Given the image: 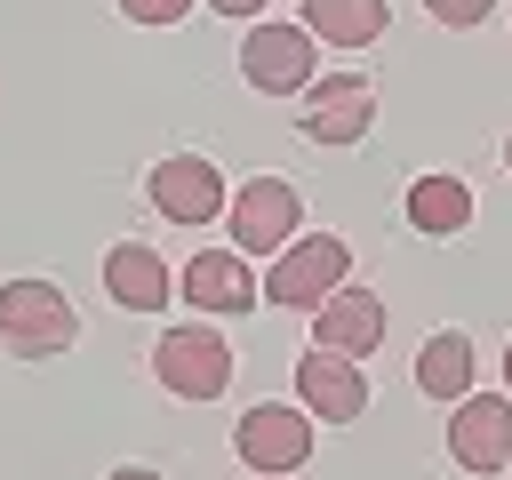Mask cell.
<instances>
[{
  "instance_id": "1",
  "label": "cell",
  "mask_w": 512,
  "mask_h": 480,
  "mask_svg": "<svg viewBox=\"0 0 512 480\" xmlns=\"http://www.w3.org/2000/svg\"><path fill=\"white\" fill-rule=\"evenodd\" d=\"M0 344L16 360H56L80 344V312L56 280H0Z\"/></svg>"
},
{
  "instance_id": "2",
  "label": "cell",
  "mask_w": 512,
  "mask_h": 480,
  "mask_svg": "<svg viewBox=\"0 0 512 480\" xmlns=\"http://www.w3.org/2000/svg\"><path fill=\"white\" fill-rule=\"evenodd\" d=\"M352 272V240L336 232H312V240H288L264 272V304H288V312H320Z\"/></svg>"
},
{
  "instance_id": "3",
  "label": "cell",
  "mask_w": 512,
  "mask_h": 480,
  "mask_svg": "<svg viewBox=\"0 0 512 480\" xmlns=\"http://www.w3.org/2000/svg\"><path fill=\"white\" fill-rule=\"evenodd\" d=\"M296 184L288 176H248L232 200H224V224H232V248L240 256H280L296 240Z\"/></svg>"
},
{
  "instance_id": "4",
  "label": "cell",
  "mask_w": 512,
  "mask_h": 480,
  "mask_svg": "<svg viewBox=\"0 0 512 480\" xmlns=\"http://www.w3.org/2000/svg\"><path fill=\"white\" fill-rule=\"evenodd\" d=\"M312 64H320V48H312L304 24H264L256 16V32L240 40V72H248L256 96H304L312 88Z\"/></svg>"
},
{
  "instance_id": "5",
  "label": "cell",
  "mask_w": 512,
  "mask_h": 480,
  "mask_svg": "<svg viewBox=\"0 0 512 480\" xmlns=\"http://www.w3.org/2000/svg\"><path fill=\"white\" fill-rule=\"evenodd\" d=\"M152 376L176 392V400H216L232 384V344L216 328H168L152 344Z\"/></svg>"
},
{
  "instance_id": "6",
  "label": "cell",
  "mask_w": 512,
  "mask_h": 480,
  "mask_svg": "<svg viewBox=\"0 0 512 480\" xmlns=\"http://www.w3.org/2000/svg\"><path fill=\"white\" fill-rule=\"evenodd\" d=\"M368 120H376L368 72H328V80H312V88H304V112H296V128H304L312 144H360Z\"/></svg>"
},
{
  "instance_id": "7",
  "label": "cell",
  "mask_w": 512,
  "mask_h": 480,
  "mask_svg": "<svg viewBox=\"0 0 512 480\" xmlns=\"http://www.w3.org/2000/svg\"><path fill=\"white\" fill-rule=\"evenodd\" d=\"M448 456L464 472H504L512 464V392H464L448 416Z\"/></svg>"
},
{
  "instance_id": "8",
  "label": "cell",
  "mask_w": 512,
  "mask_h": 480,
  "mask_svg": "<svg viewBox=\"0 0 512 480\" xmlns=\"http://www.w3.org/2000/svg\"><path fill=\"white\" fill-rule=\"evenodd\" d=\"M232 448L248 472H296L312 456V416L304 408H248L232 424Z\"/></svg>"
},
{
  "instance_id": "9",
  "label": "cell",
  "mask_w": 512,
  "mask_h": 480,
  "mask_svg": "<svg viewBox=\"0 0 512 480\" xmlns=\"http://www.w3.org/2000/svg\"><path fill=\"white\" fill-rule=\"evenodd\" d=\"M152 208H160L168 224H208V216H224V176H216L200 152H168V160L152 168Z\"/></svg>"
},
{
  "instance_id": "10",
  "label": "cell",
  "mask_w": 512,
  "mask_h": 480,
  "mask_svg": "<svg viewBox=\"0 0 512 480\" xmlns=\"http://www.w3.org/2000/svg\"><path fill=\"white\" fill-rule=\"evenodd\" d=\"M296 400H304V416H320V424H352L360 408H368V376L344 360V352H304L296 360Z\"/></svg>"
},
{
  "instance_id": "11",
  "label": "cell",
  "mask_w": 512,
  "mask_h": 480,
  "mask_svg": "<svg viewBox=\"0 0 512 480\" xmlns=\"http://www.w3.org/2000/svg\"><path fill=\"white\" fill-rule=\"evenodd\" d=\"M312 344H320V352H344V360H368V352L384 344V296L344 280V288L320 304V328H312Z\"/></svg>"
},
{
  "instance_id": "12",
  "label": "cell",
  "mask_w": 512,
  "mask_h": 480,
  "mask_svg": "<svg viewBox=\"0 0 512 480\" xmlns=\"http://www.w3.org/2000/svg\"><path fill=\"white\" fill-rule=\"evenodd\" d=\"M184 296L200 312H256V264L240 248H200L184 264Z\"/></svg>"
},
{
  "instance_id": "13",
  "label": "cell",
  "mask_w": 512,
  "mask_h": 480,
  "mask_svg": "<svg viewBox=\"0 0 512 480\" xmlns=\"http://www.w3.org/2000/svg\"><path fill=\"white\" fill-rule=\"evenodd\" d=\"M104 296H112L120 312H160V304H168V264H160V248H152V240H112V256H104Z\"/></svg>"
},
{
  "instance_id": "14",
  "label": "cell",
  "mask_w": 512,
  "mask_h": 480,
  "mask_svg": "<svg viewBox=\"0 0 512 480\" xmlns=\"http://www.w3.org/2000/svg\"><path fill=\"white\" fill-rule=\"evenodd\" d=\"M416 392H424V400H464V392H472V336H464V328L424 336V352H416Z\"/></svg>"
},
{
  "instance_id": "15",
  "label": "cell",
  "mask_w": 512,
  "mask_h": 480,
  "mask_svg": "<svg viewBox=\"0 0 512 480\" xmlns=\"http://www.w3.org/2000/svg\"><path fill=\"white\" fill-rule=\"evenodd\" d=\"M408 224L432 232V240H456V232L472 224V192H464V176H416V184H408Z\"/></svg>"
},
{
  "instance_id": "16",
  "label": "cell",
  "mask_w": 512,
  "mask_h": 480,
  "mask_svg": "<svg viewBox=\"0 0 512 480\" xmlns=\"http://www.w3.org/2000/svg\"><path fill=\"white\" fill-rule=\"evenodd\" d=\"M304 32L328 48H368L384 40V0H304Z\"/></svg>"
},
{
  "instance_id": "17",
  "label": "cell",
  "mask_w": 512,
  "mask_h": 480,
  "mask_svg": "<svg viewBox=\"0 0 512 480\" xmlns=\"http://www.w3.org/2000/svg\"><path fill=\"white\" fill-rule=\"evenodd\" d=\"M424 16H432V24H448V32H472V24H488V16H496V0H424Z\"/></svg>"
},
{
  "instance_id": "18",
  "label": "cell",
  "mask_w": 512,
  "mask_h": 480,
  "mask_svg": "<svg viewBox=\"0 0 512 480\" xmlns=\"http://www.w3.org/2000/svg\"><path fill=\"white\" fill-rule=\"evenodd\" d=\"M112 8H120L128 24H152V32H160V24H184V16H192V0H112Z\"/></svg>"
},
{
  "instance_id": "19",
  "label": "cell",
  "mask_w": 512,
  "mask_h": 480,
  "mask_svg": "<svg viewBox=\"0 0 512 480\" xmlns=\"http://www.w3.org/2000/svg\"><path fill=\"white\" fill-rule=\"evenodd\" d=\"M216 16H264V0H208Z\"/></svg>"
},
{
  "instance_id": "20",
  "label": "cell",
  "mask_w": 512,
  "mask_h": 480,
  "mask_svg": "<svg viewBox=\"0 0 512 480\" xmlns=\"http://www.w3.org/2000/svg\"><path fill=\"white\" fill-rule=\"evenodd\" d=\"M104 480H160V472H144V464H120V472H104Z\"/></svg>"
},
{
  "instance_id": "21",
  "label": "cell",
  "mask_w": 512,
  "mask_h": 480,
  "mask_svg": "<svg viewBox=\"0 0 512 480\" xmlns=\"http://www.w3.org/2000/svg\"><path fill=\"white\" fill-rule=\"evenodd\" d=\"M504 392H512V336H504Z\"/></svg>"
},
{
  "instance_id": "22",
  "label": "cell",
  "mask_w": 512,
  "mask_h": 480,
  "mask_svg": "<svg viewBox=\"0 0 512 480\" xmlns=\"http://www.w3.org/2000/svg\"><path fill=\"white\" fill-rule=\"evenodd\" d=\"M504 168H512V136H504Z\"/></svg>"
}]
</instances>
